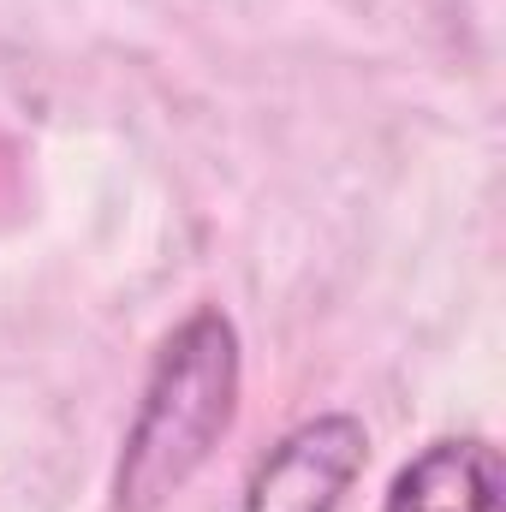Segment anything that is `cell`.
Returning <instances> with one entry per match:
<instances>
[{"label":"cell","instance_id":"7a4b0ae2","mask_svg":"<svg viewBox=\"0 0 506 512\" xmlns=\"http://www.w3.org/2000/svg\"><path fill=\"white\" fill-rule=\"evenodd\" d=\"M364 465H370V435L352 411L304 417L262 453L239 512H340Z\"/></svg>","mask_w":506,"mask_h":512},{"label":"cell","instance_id":"3957f363","mask_svg":"<svg viewBox=\"0 0 506 512\" xmlns=\"http://www.w3.org/2000/svg\"><path fill=\"white\" fill-rule=\"evenodd\" d=\"M381 512H506L501 447L483 435L429 441L417 459L399 465Z\"/></svg>","mask_w":506,"mask_h":512},{"label":"cell","instance_id":"6da1fadb","mask_svg":"<svg viewBox=\"0 0 506 512\" xmlns=\"http://www.w3.org/2000/svg\"><path fill=\"white\" fill-rule=\"evenodd\" d=\"M239 417V328L221 304L191 310L155 352L114 465V512H161Z\"/></svg>","mask_w":506,"mask_h":512}]
</instances>
